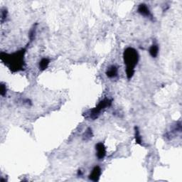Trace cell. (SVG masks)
Wrapping results in <instances>:
<instances>
[{"label": "cell", "mask_w": 182, "mask_h": 182, "mask_svg": "<svg viewBox=\"0 0 182 182\" xmlns=\"http://www.w3.org/2000/svg\"><path fill=\"white\" fill-rule=\"evenodd\" d=\"M26 51V48H22L12 53L1 52L0 59L12 72L24 71L25 68Z\"/></svg>", "instance_id": "1"}, {"label": "cell", "mask_w": 182, "mask_h": 182, "mask_svg": "<svg viewBox=\"0 0 182 182\" xmlns=\"http://www.w3.org/2000/svg\"><path fill=\"white\" fill-rule=\"evenodd\" d=\"M0 92H1V96H5V95L6 94V85H4V83H1V91H0Z\"/></svg>", "instance_id": "13"}, {"label": "cell", "mask_w": 182, "mask_h": 182, "mask_svg": "<svg viewBox=\"0 0 182 182\" xmlns=\"http://www.w3.org/2000/svg\"><path fill=\"white\" fill-rule=\"evenodd\" d=\"M101 173H102V170H101L100 167H98V166H96V167L93 168V169H92L90 175H89V178L92 181H99Z\"/></svg>", "instance_id": "6"}, {"label": "cell", "mask_w": 182, "mask_h": 182, "mask_svg": "<svg viewBox=\"0 0 182 182\" xmlns=\"http://www.w3.org/2000/svg\"><path fill=\"white\" fill-rule=\"evenodd\" d=\"M35 31H36V29H33L30 32V34H29V38H30V40L31 41H32L33 39H34V35H35Z\"/></svg>", "instance_id": "14"}, {"label": "cell", "mask_w": 182, "mask_h": 182, "mask_svg": "<svg viewBox=\"0 0 182 182\" xmlns=\"http://www.w3.org/2000/svg\"><path fill=\"white\" fill-rule=\"evenodd\" d=\"M112 102H113V100L110 98H105L100 100L97 106L92 108V110H88V111L84 114L85 118L88 119V120H96V119L99 118L102 112L111 106Z\"/></svg>", "instance_id": "3"}, {"label": "cell", "mask_w": 182, "mask_h": 182, "mask_svg": "<svg viewBox=\"0 0 182 182\" xmlns=\"http://www.w3.org/2000/svg\"><path fill=\"white\" fill-rule=\"evenodd\" d=\"M123 61L126 66L125 73L128 80L134 76L135 67L139 61V53L137 51L132 47H128L123 52Z\"/></svg>", "instance_id": "2"}, {"label": "cell", "mask_w": 182, "mask_h": 182, "mask_svg": "<svg viewBox=\"0 0 182 182\" xmlns=\"http://www.w3.org/2000/svg\"><path fill=\"white\" fill-rule=\"evenodd\" d=\"M149 53L152 58H157L159 54V46L156 43H154L152 45V46L150 48Z\"/></svg>", "instance_id": "8"}, {"label": "cell", "mask_w": 182, "mask_h": 182, "mask_svg": "<svg viewBox=\"0 0 182 182\" xmlns=\"http://www.w3.org/2000/svg\"><path fill=\"white\" fill-rule=\"evenodd\" d=\"M92 137V129L88 128L86 131H85V133H84V134L83 136V140L87 141V140H89V139H90Z\"/></svg>", "instance_id": "11"}, {"label": "cell", "mask_w": 182, "mask_h": 182, "mask_svg": "<svg viewBox=\"0 0 182 182\" xmlns=\"http://www.w3.org/2000/svg\"><path fill=\"white\" fill-rule=\"evenodd\" d=\"M96 156L98 159L102 160L106 156V148L103 142H99L95 145Z\"/></svg>", "instance_id": "4"}, {"label": "cell", "mask_w": 182, "mask_h": 182, "mask_svg": "<svg viewBox=\"0 0 182 182\" xmlns=\"http://www.w3.org/2000/svg\"><path fill=\"white\" fill-rule=\"evenodd\" d=\"M138 13L140 14L142 16H144L145 17H149V18H152V15L150 12V9L147 6V5L145 4H140L138 6L137 8Z\"/></svg>", "instance_id": "5"}, {"label": "cell", "mask_w": 182, "mask_h": 182, "mask_svg": "<svg viewBox=\"0 0 182 182\" xmlns=\"http://www.w3.org/2000/svg\"><path fill=\"white\" fill-rule=\"evenodd\" d=\"M6 17H7V11L6 9H2L1 12V22H4V20H6Z\"/></svg>", "instance_id": "12"}, {"label": "cell", "mask_w": 182, "mask_h": 182, "mask_svg": "<svg viewBox=\"0 0 182 182\" xmlns=\"http://www.w3.org/2000/svg\"><path fill=\"white\" fill-rule=\"evenodd\" d=\"M78 176H79V175H80V176H81V175H82V172H81V171H80V170L78 171Z\"/></svg>", "instance_id": "15"}, {"label": "cell", "mask_w": 182, "mask_h": 182, "mask_svg": "<svg viewBox=\"0 0 182 182\" xmlns=\"http://www.w3.org/2000/svg\"><path fill=\"white\" fill-rule=\"evenodd\" d=\"M134 136H135V141L136 144H142V136L139 134V131L137 127H134Z\"/></svg>", "instance_id": "10"}, {"label": "cell", "mask_w": 182, "mask_h": 182, "mask_svg": "<svg viewBox=\"0 0 182 182\" xmlns=\"http://www.w3.org/2000/svg\"><path fill=\"white\" fill-rule=\"evenodd\" d=\"M50 64V60L48 58H42L41 61L39 62V65H38V68L41 71H44L48 68V65Z\"/></svg>", "instance_id": "9"}, {"label": "cell", "mask_w": 182, "mask_h": 182, "mask_svg": "<svg viewBox=\"0 0 182 182\" xmlns=\"http://www.w3.org/2000/svg\"><path fill=\"white\" fill-rule=\"evenodd\" d=\"M118 68H117V66H114V65L108 67L106 71V76L109 78H115V77L118 76Z\"/></svg>", "instance_id": "7"}]
</instances>
